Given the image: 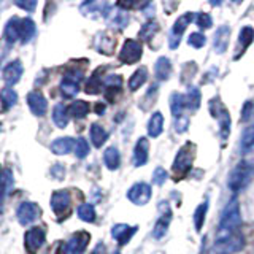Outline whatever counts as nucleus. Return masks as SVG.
Returning a JSON list of instances; mask_svg holds the SVG:
<instances>
[{
  "label": "nucleus",
  "instance_id": "nucleus-1",
  "mask_svg": "<svg viewBox=\"0 0 254 254\" xmlns=\"http://www.w3.org/2000/svg\"><path fill=\"white\" fill-rule=\"evenodd\" d=\"M242 227V214H240V203L237 197H232L226 205L222 216L219 221V230L218 234H232L238 232Z\"/></svg>",
  "mask_w": 254,
  "mask_h": 254
},
{
  "label": "nucleus",
  "instance_id": "nucleus-2",
  "mask_svg": "<svg viewBox=\"0 0 254 254\" xmlns=\"http://www.w3.org/2000/svg\"><path fill=\"white\" fill-rule=\"evenodd\" d=\"M195 151H197V146L190 141H188L186 145H183L178 149L177 156H175L173 165H172V170L175 173V177H177V180L185 178L189 173V170L192 169V164L195 159Z\"/></svg>",
  "mask_w": 254,
  "mask_h": 254
},
{
  "label": "nucleus",
  "instance_id": "nucleus-3",
  "mask_svg": "<svg viewBox=\"0 0 254 254\" xmlns=\"http://www.w3.org/2000/svg\"><path fill=\"white\" fill-rule=\"evenodd\" d=\"M253 177H254V167L250 162L240 161L232 170H230L229 178H227V186L230 190H234V192H240V190H243L250 185Z\"/></svg>",
  "mask_w": 254,
  "mask_h": 254
},
{
  "label": "nucleus",
  "instance_id": "nucleus-4",
  "mask_svg": "<svg viewBox=\"0 0 254 254\" xmlns=\"http://www.w3.org/2000/svg\"><path fill=\"white\" fill-rule=\"evenodd\" d=\"M245 238L242 232H232V234H218L216 242H214V253L216 254H232L243 248Z\"/></svg>",
  "mask_w": 254,
  "mask_h": 254
},
{
  "label": "nucleus",
  "instance_id": "nucleus-5",
  "mask_svg": "<svg viewBox=\"0 0 254 254\" xmlns=\"http://www.w3.org/2000/svg\"><path fill=\"white\" fill-rule=\"evenodd\" d=\"M210 113L214 119H218L219 123V135L221 140L226 141L230 135V115L227 108L224 107V103L219 100V97H214L210 100Z\"/></svg>",
  "mask_w": 254,
  "mask_h": 254
},
{
  "label": "nucleus",
  "instance_id": "nucleus-6",
  "mask_svg": "<svg viewBox=\"0 0 254 254\" xmlns=\"http://www.w3.org/2000/svg\"><path fill=\"white\" fill-rule=\"evenodd\" d=\"M89 242H91V235L84 232V230L75 232L67 242L61 243L58 254H83Z\"/></svg>",
  "mask_w": 254,
  "mask_h": 254
},
{
  "label": "nucleus",
  "instance_id": "nucleus-7",
  "mask_svg": "<svg viewBox=\"0 0 254 254\" xmlns=\"http://www.w3.org/2000/svg\"><path fill=\"white\" fill-rule=\"evenodd\" d=\"M141 54H143V46L138 40L127 38L121 48V53H119V61L130 65V64H135L141 59Z\"/></svg>",
  "mask_w": 254,
  "mask_h": 254
},
{
  "label": "nucleus",
  "instance_id": "nucleus-8",
  "mask_svg": "<svg viewBox=\"0 0 254 254\" xmlns=\"http://www.w3.org/2000/svg\"><path fill=\"white\" fill-rule=\"evenodd\" d=\"M83 79V71L76 68L67 70V73L64 75V79L61 83V91L65 97H73L79 91V83Z\"/></svg>",
  "mask_w": 254,
  "mask_h": 254
},
{
  "label": "nucleus",
  "instance_id": "nucleus-9",
  "mask_svg": "<svg viewBox=\"0 0 254 254\" xmlns=\"http://www.w3.org/2000/svg\"><path fill=\"white\" fill-rule=\"evenodd\" d=\"M192 19H194V13H186V14H181L180 18L175 21L172 32H170V40H169V46L172 50H177L180 46L183 34H185V30L188 29L189 24L192 22Z\"/></svg>",
  "mask_w": 254,
  "mask_h": 254
},
{
  "label": "nucleus",
  "instance_id": "nucleus-10",
  "mask_svg": "<svg viewBox=\"0 0 254 254\" xmlns=\"http://www.w3.org/2000/svg\"><path fill=\"white\" fill-rule=\"evenodd\" d=\"M151 195H153V190H151V186L145 181L135 183V185L127 190V198L138 206L146 205L151 200Z\"/></svg>",
  "mask_w": 254,
  "mask_h": 254
},
{
  "label": "nucleus",
  "instance_id": "nucleus-11",
  "mask_svg": "<svg viewBox=\"0 0 254 254\" xmlns=\"http://www.w3.org/2000/svg\"><path fill=\"white\" fill-rule=\"evenodd\" d=\"M42 210L40 206L34 202H22L18 206V211H16V218H18L21 226H30L40 218Z\"/></svg>",
  "mask_w": 254,
  "mask_h": 254
},
{
  "label": "nucleus",
  "instance_id": "nucleus-12",
  "mask_svg": "<svg viewBox=\"0 0 254 254\" xmlns=\"http://www.w3.org/2000/svg\"><path fill=\"white\" fill-rule=\"evenodd\" d=\"M46 242V232L43 227H32L24 235V245L30 254H37Z\"/></svg>",
  "mask_w": 254,
  "mask_h": 254
},
{
  "label": "nucleus",
  "instance_id": "nucleus-13",
  "mask_svg": "<svg viewBox=\"0 0 254 254\" xmlns=\"http://www.w3.org/2000/svg\"><path fill=\"white\" fill-rule=\"evenodd\" d=\"M70 203H71V198L68 190L65 189H61V190H56L51 195V208L56 213V216L59 219L65 218V214H68L70 210Z\"/></svg>",
  "mask_w": 254,
  "mask_h": 254
},
{
  "label": "nucleus",
  "instance_id": "nucleus-14",
  "mask_svg": "<svg viewBox=\"0 0 254 254\" xmlns=\"http://www.w3.org/2000/svg\"><path fill=\"white\" fill-rule=\"evenodd\" d=\"M159 210H161V216H159L154 230H153V237L161 240V238L167 234V230L170 227V222H172V210L170 206L167 205V202H162V205H159Z\"/></svg>",
  "mask_w": 254,
  "mask_h": 254
},
{
  "label": "nucleus",
  "instance_id": "nucleus-15",
  "mask_svg": "<svg viewBox=\"0 0 254 254\" xmlns=\"http://www.w3.org/2000/svg\"><path fill=\"white\" fill-rule=\"evenodd\" d=\"M27 105L35 116H43L48 110V102L45 99V95L38 91H32L27 94Z\"/></svg>",
  "mask_w": 254,
  "mask_h": 254
},
{
  "label": "nucleus",
  "instance_id": "nucleus-16",
  "mask_svg": "<svg viewBox=\"0 0 254 254\" xmlns=\"http://www.w3.org/2000/svg\"><path fill=\"white\" fill-rule=\"evenodd\" d=\"M22 71H24V68H22L21 61H13V62H10L3 68V73H2L5 84L10 87V86H14L16 83H19V79L22 76Z\"/></svg>",
  "mask_w": 254,
  "mask_h": 254
},
{
  "label": "nucleus",
  "instance_id": "nucleus-17",
  "mask_svg": "<svg viewBox=\"0 0 254 254\" xmlns=\"http://www.w3.org/2000/svg\"><path fill=\"white\" fill-rule=\"evenodd\" d=\"M230 42V27L229 26H221L216 29L213 35V48L218 54H222L227 51V46Z\"/></svg>",
  "mask_w": 254,
  "mask_h": 254
},
{
  "label": "nucleus",
  "instance_id": "nucleus-18",
  "mask_svg": "<svg viewBox=\"0 0 254 254\" xmlns=\"http://www.w3.org/2000/svg\"><path fill=\"white\" fill-rule=\"evenodd\" d=\"M148 156H149V141L146 137L138 138L137 145L133 148V165L135 167H141L148 162Z\"/></svg>",
  "mask_w": 254,
  "mask_h": 254
},
{
  "label": "nucleus",
  "instance_id": "nucleus-19",
  "mask_svg": "<svg viewBox=\"0 0 254 254\" xmlns=\"http://www.w3.org/2000/svg\"><path fill=\"white\" fill-rule=\"evenodd\" d=\"M137 229H138L137 226L130 227L127 224H116L111 229V235H113L115 240H118L119 245H126L133 237V234L137 232Z\"/></svg>",
  "mask_w": 254,
  "mask_h": 254
},
{
  "label": "nucleus",
  "instance_id": "nucleus-20",
  "mask_svg": "<svg viewBox=\"0 0 254 254\" xmlns=\"http://www.w3.org/2000/svg\"><path fill=\"white\" fill-rule=\"evenodd\" d=\"M116 40L113 35H110L108 32H100V34L95 37V48L99 50L102 54H111L115 50Z\"/></svg>",
  "mask_w": 254,
  "mask_h": 254
},
{
  "label": "nucleus",
  "instance_id": "nucleus-21",
  "mask_svg": "<svg viewBox=\"0 0 254 254\" xmlns=\"http://www.w3.org/2000/svg\"><path fill=\"white\" fill-rule=\"evenodd\" d=\"M75 140L71 137H62V138H58L51 143V151L54 154L58 156H64V154H68L71 149H75Z\"/></svg>",
  "mask_w": 254,
  "mask_h": 254
},
{
  "label": "nucleus",
  "instance_id": "nucleus-22",
  "mask_svg": "<svg viewBox=\"0 0 254 254\" xmlns=\"http://www.w3.org/2000/svg\"><path fill=\"white\" fill-rule=\"evenodd\" d=\"M185 108H186L185 95L180 92H173L170 95V111H172V116L175 118V121L183 118V115H185Z\"/></svg>",
  "mask_w": 254,
  "mask_h": 254
},
{
  "label": "nucleus",
  "instance_id": "nucleus-23",
  "mask_svg": "<svg viewBox=\"0 0 254 254\" xmlns=\"http://www.w3.org/2000/svg\"><path fill=\"white\" fill-rule=\"evenodd\" d=\"M146 129H148V135L151 138H156L162 133V130H164V115L161 113V111L153 113V116H151L149 121H148Z\"/></svg>",
  "mask_w": 254,
  "mask_h": 254
},
{
  "label": "nucleus",
  "instance_id": "nucleus-24",
  "mask_svg": "<svg viewBox=\"0 0 254 254\" xmlns=\"http://www.w3.org/2000/svg\"><path fill=\"white\" fill-rule=\"evenodd\" d=\"M154 73H156V78L161 79V81H167V79L170 78L172 75V62L169 58H159L156 61V65H154Z\"/></svg>",
  "mask_w": 254,
  "mask_h": 254
},
{
  "label": "nucleus",
  "instance_id": "nucleus-25",
  "mask_svg": "<svg viewBox=\"0 0 254 254\" xmlns=\"http://www.w3.org/2000/svg\"><path fill=\"white\" fill-rule=\"evenodd\" d=\"M35 32H37V27H35L34 21H32L30 18L21 19V24H19V40H21V43H29L30 40L35 37Z\"/></svg>",
  "mask_w": 254,
  "mask_h": 254
},
{
  "label": "nucleus",
  "instance_id": "nucleus-26",
  "mask_svg": "<svg viewBox=\"0 0 254 254\" xmlns=\"http://www.w3.org/2000/svg\"><path fill=\"white\" fill-rule=\"evenodd\" d=\"M19 24H21V19L16 18V16L5 24L3 37L8 43H16L19 40Z\"/></svg>",
  "mask_w": 254,
  "mask_h": 254
},
{
  "label": "nucleus",
  "instance_id": "nucleus-27",
  "mask_svg": "<svg viewBox=\"0 0 254 254\" xmlns=\"http://www.w3.org/2000/svg\"><path fill=\"white\" fill-rule=\"evenodd\" d=\"M13 186V173L11 170H5L2 173V178H0V213L3 211V203L6 194L10 192V189Z\"/></svg>",
  "mask_w": 254,
  "mask_h": 254
},
{
  "label": "nucleus",
  "instance_id": "nucleus-28",
  "mask_svg": "<svg viewBox=\"0 0 254 254\" xmlns=\"http://www.w3.org/2000/svg\"><path fill=\"white\" fill-rule=\"evenodd\" d=\"M103 86L107 87V97L110 100L115 99V94H119L123 86V78L119 75H108L105 79H103Z\"/></svg>",
  "mask_w": 254,
  "mask_h": 254
},
{
  "label": "nucleus",
  "instance_id": "nucleus-29",
  "mask_svg": "<svg viewBox=\"0 0 254 254\" xmlns=\"http://www.w3.org/2000/svg\"><path fill=\"white\" fill-rule=\"evenodd\" d=\"M103 162H105L108 170H118L119 164H121V154H119L118 148L115 146L107 148L105 153H103Z\"/></svg>",
  "mask_w": 254,
  "mask_h": 254
},
{
  "label": "nucleus",
  "instance_id": "nucleus-30",
  "mask_svg": "<svg viewBox=\"0 0 254 254\" xmlns=\"http://www.w3.org/2000/svg\"><path fill=\"white\" fill-rule=\"evenodd\" d=\"M53 121L54 124L59 127V129H65L67 124H68V111L67 107L64 103H58L54 108H53Z\"/></svg>",
  "mask_w": 254,
  "mask_h": 254
},
{
  "label": "nucleus",
  "instance_id": "nucleus-31",
  "mask_svg": "<svg viewBox=\"0 0 254 254\" xmlns=\"http://www.w3.org/2000/svg\"><path fill=\"white\" fill-rule=\"evenodd\" d=\"M89 135H91V141H92V145L95 148H100L103 146V143L107 141L108 138V132L103 129V127L100 124H92L91 126V129H89Z\"/></svg>",
  "mask_w": 254,
  "mask_h": 254
},
{
  "label": "nucleus",
  "instance_id": "nucleus-32",
  "mask_svg": "<svg viewBox=\"0 0 254 254\" xmlns=\"http://www.w3.org/2000/svg\"><path fill=\"white\" fill-rule=\"evenodd\" d=\"M148 79V68L146 67H140L133 71V75L129 79V89L130 91H137L140 87L146 83Z\"/></svg>",
  "mask_w": 254,
  "mask_h": 254
},
{
  "label": "nucleus",
  "instance_id": "nucleus-33",
  "mask_svg": "<svg viewBox=\"0 0 254 254\" xmlns=\"http://www.w3.org/2000/svg\"><path fill=\"white\" fill-rule=\"evenodd\" d=\"M254 42V29L251 26H245L238 34V51L245 53L246 48Z\"/></svg>",
  "mask_w": 254,
  "mask_h": 254
},
{
  "label": "nucleus",
  "instance_id": "nucleus-34",
  "mask_svg": "<svg viewBox=\"0 0 254 254\" xmlns=\"http://www.w3.org/2000/svg\"><path fill=\"white\" fill-rule=\"evenodd\" d=\"M240 149H242L243 154L250 153V151L254 149V124L246 127V129L243 130L242 140H240Z\"/></svg>",
  "mask_w": 254,
  "mask_h": 254
},
{
  "label": "nucleus",
  "instance_id": "nucleus-35",
  "mask_svg": "<svg viewBox=\"0 0 254 254\" xmlns=\"http://www.w3.org/2000/svg\"><path fill=\"white\" fill-rule=\"evenodd\" d=\"M91 105L86 100H75L73 103H70V107L67 108L68 115H71L73 118H84L87 113H89Z\"/></svg>",
  "mask_w": 254,
  "mask_h": 254
},
{
  "label": "nucleus",
  "instance_id": "nucleus-36",
  "mask_svg": "<svg viewBox=\"0 0 254 254\" xmlns=\"http://www.w3.org/2000/svg\"><path fill=\"white\" fill-rule=\"evenodd\" d=\"M200 91H198V87L195 86H190L188 89V94L185 97V102H186V107L190 108V110H197L198 107H200Z\"/></svg>",
  "mask_w": 254,
  "mask_h": 254
},
{
  "label": "nucleus",
  "instance_id": "nucleus-37",
  "mask_svg": "<svg viewBox=\"0 0 254 254\" xmlns=\"http://www.w3.org/2000/svg\"><path fill=\"white\" fill-rule=\"evenodd\" d=\"M0 100H2L3 108L8 110L16 105V102H18V94H16V91L11 89V87H5V89L0 91Z\"/></svg>",
  "mask_w": 254,
  "mask_h": 254
},
{
  "label": "nucleus",
  "instance_id": "nucleus-38",
  "mask_svg": "<svg viewBox=\"0 0 254 254\" xmlns=\"http://www.w3.org/2000/svg\"><path fill=\"white\" fill-rule=\"evenodd\" d=\"M206 210H208V202H202L197 206L194 211V226L197 232H200L205 222V216H206Z\"/></svg>",
  "mask_w": 254,
  "mask_h": 254
},
{
  "label": "nucleus",
  "instance_id": "nucleus-39",
  "mask_svg": "<svg viewBox=\"0 0 254 254\" xmlns=\"http://www.w3.org/2000/svg\"><path fill=\"white\" fill-rule=\"evenodd\" d=\"M76 213H78V218L81 221H84V222H94L95 221V208H94V205H91V203L79 205Z\"/></svg>",
  "mask_w": 254,
  "mask_h": 254
},
{
  "label": "nucleus",
  "instance_id": "nucleus-40",
  "mask_svg": "<svg viewBox=\"0 0 254 254\" xmlns=\"http://www.w3.org/2000/svg\"><path fill=\"white\" fill-rule=\"evenodd\" d=\"M102 87H103V79L100 78L99 71H95V73L87 79L84 89L87 94H99L102 91Z\"/></svg>",
  "mask_w": 254,
  "mask_h": 254
},
{
  "label": "nucleus",
  "instance_id": "nucleus-41",
  "mask_svg": "<svg viewBox=\"0 0 254 254\" xmlns=\"http://www.w3.org/2000/svg\"><path fill=\"white\" fill-rule=\"evenodd\" d=\"M159 30V26H157V22L156 21H148L146 24H143V27L140 29V38L141 40H151L154 37V34Z\"/></svg>",
  "mask_w": 254,
  "mask_h": 254
},
{
  "label": "nucleus",
  "instance_id": "nucleus-42",
  "mask_svg": "<svg viewBox=\"0 0 254 254\" xmlns=\"http://www.w3.org/2000/svg\"><path fill=\"white\" fill-rule=\"evenodd\" d=\"M188 43L198 50V48H203L205 43H206V37L202 34V32H194V34H190L189 38H188Z\"/></svg>",
  "mask_w": 254,
  "mask_h": 254
},
{
  "label": "nucleus",
  "instance_id": "nucleus-43",
  "mask_svg": "<svg viewBox=\"0 0 254 254\" xmlns=\"http://www.w3.org/2000/svg\"><path fill=\"white\" fill-rule=\"evenodd\" d=\"M75 154L78 159H84L87 154H89V143H87L84 138H78L75 143Z\"/></svg>",
  "mask_w": 254,
  "mask_h": 254
},
{
  "label": "nucleus",
  "instance_id": "nucleus-44",
  "mask_svg": "<svg viewBox=\"0 0 254 254\" xmlns=\"http://www.w3.org/2000/svg\"><path fill=\"white\" fill-rule=\"evenodd\" d=\"M195 22H197V26L200 27V29H210V27L213 26L211 16H210L208 13H205V11H200V13L197 14Z\"/></svg>",
  "mask_w": 254,
  "mask_h": 254
},
{
  "label": "nucleus",
  "instance_id": "nucleus-45",
  "mask_svg": "<svg viewBox=\"0 0 254 254\" xmlns=\"http://www.w3.org/2000/svg\"><path fill=\"white\" fill-rule=\"evenodd\" d=\"M167 178H169V173H167V170L164 169V167H157V169L154 170L153 173V183L157 186H162L164 183L167 181Z\"/></svg>",
  "mask_w": 254,
  "mask_h": 254
},
{
  "label": "nucleus",
  "instance_id": "nucleus-46",
  "mask_svg": "<svg viewBox=\"0 0 254 254\" xmlns=\"http://www.w3.org/2000/svg\"><path fill=\"white\" fill-rule=\"evenodd\" d=\"M127 22H129V14H127L126 11H118L115 14V18H113V24H115V26H118V27H126Z\"/></svg>",
  "mask_w": 254,
  "mask_h": 254
},
{
  "label": "nucleus",
  "instance_id": "nucleus-47",
  "mask_svg": "<svg viewBox=\"0 0 254 254\" xmlns=\"http://www.w3.org/2000/svg\"><path fill=\"white\" fill-rule=\"evenodd\" d=\"M16 6H19V8H24L26 11H34L35 8H37V2L35 0H32V2H22V0H18V2H14Z\"/></svg>",
  "mask_w": 254,
  "mask_h": 254
},
{
  "label": "nucleus",
  "instance_id": "nucleus-48",
  "mask_svg": "<svg viewBox=\"0 0 254 254\" xmlns=\"http://www.w3.org/2000/svg\"><path fill=\"white\" fill-rule=\"evenodd\" d=\"M251 110H253V103L251 102H246L245 103V107H243V111H242V119L243 121H246V119H248V116H251L250 113H251Z\"/></svg>",
  "mask_w": 254,
  "mask_h": 254
},
{
  "label": "nucleus",
  "instance_id": "nucleus-49",
  "mask_svg": "<svg viewBox=\"0 0 254 254\" xmlns=\"http://www.w3.org/2000/svg\"><path fill=\"white\" fill-rule=\"evenodd\" d=\"M92 254H105V246H103V245H97V248L94 250Z\"/></svg>",
  "mask_w": 254,
  "mask_h": 254
},
{
  "label": "nucleus",
  "instance_id": "nucleus-50",
  "mask_svg": "<svg viewBox=\"0 0 254 254\" xmlns=\"http://www.w3.org/2000/svg\"><path fill=\"white\" fill-rule=\"evenodd\" d=\"M103 110H105V107L100 105V103H99V105H95V111H97L99 115H100V113H103Z\"/></svg>",
  "mask_w": 254,
  "mask_h": 254
},
{
  "label": "nucleus",
  "instance_id": "nucleus-51",
  "mask_svg": "<svg viewBox=\"0 0 254 254\" xmlns=\"http://www.w3.org/2000/svg\"><path fill=\"white\" fill-rule=\"evenodd\" d=\"M0 178H2V167H0Z\"/></svg>",
  "mask_w": 254,
  "mask_h": 254
}]
</instances>
